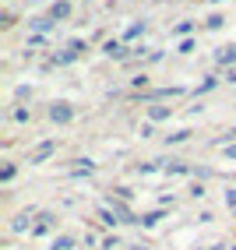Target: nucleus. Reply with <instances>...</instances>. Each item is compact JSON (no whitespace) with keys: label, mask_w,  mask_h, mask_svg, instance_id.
<instances>
[{"label":"nucleus","mask_w":236,"mask_h":250,"mask_svg":"<svg viewBox=\"0 0 236 250\" xmlns=\"http://www.w3.org/2000/svg\"><path fill=\"white\" fill-rule=\"evenodd\" d=\"M226 205H229V208L236 211V190H226Z\"/></svg>","instance_id":"nucleus-22"},{"label":"nucleus","mask_w":236,"mask_h":250,"mask_svg":"<svg viewBox=\"0 0 236 250\" xmlns=\"http://www.w3.org/2000/svg\"><path fill=\"white\" fill-rule=\"evenodd\" d=\"M180 92H183V88H176V85H173V88H159V92H151L148 99H173V95H180Z\"/></svg>","instance_id":"nucleus-9"},{"label":"nucleus","mask_w":236,"mask_h":250,"mask_svg":"<svg viewBox=\"0 0 236 250\" xmlns=\"http://www.w3.org/2000/svg\"><path fill=\"white\" fill-rule=\"evenodd\" d=\"M212 88H215V78H205V81L197 85V92H212Z\"/></svg>","instance_id":"nucleus-16"},{"label":"nucleus","mask_w":236,"mask_h":250,"mask_svg":"<svg viewBox=\"0 0 236 250\" xmlns=\"http://www.w3.org/2000/svg\"><path fill=\"white\" fill-rule=\"evenodd\" d=\"M159 219H162V211H148L145 219H141V226H145V229H151V226H155Z\"/></svg>","instance_id":"nucleus-12"},{"label":"nucleus","mask_w":236,"mask_h":250,"mask_svg":"<svg viewBox=\"0 0 236 250\" xmlns=\"http://www.w3.org/2000/svg\"><path fill=\"white\" fill-rule=\"evenodd\" d=\"M191 138V130H176V134H166V141L170 145H176V141H187Z\"/></svg>","instance_id":"nucleus-13"},{"label":"nucleus","mask_w":236,"mask_h":250,"mask_svg":"<svg viewBox=\"0 0 236 250\" xmlns=\"http://www.w3.org/2000/svg\"><path fill=\"white\" fill-rule=\"evenodd\" d=\"M14 120L25 124V120H28V109H25V106H18V109H14Z\"/></svg>","instance_id":"nucleus-17"},{"label":"nucleus","mask_w":236,"mask_h":250,"mask_svg":"<svg viewBox=\"0 0 236 250\" xmlns=\"http://www.w3.org/2000/svg\"><path fill=\"white\" fill-rule=\"evenodd\" d=\"M49 250H74V236H53Z\"/></svg>","instance_id":"nucleus-5"},{"label":"nucleus","mask_w":236,"mask_h":250,"mask_svg":"<svg viewBox=\"0 0 236 250\" xmlns=\"http://www.w3.org/2000/svg\"><path fill=\"white\" fill-rule=\"evenodd\" d=\"M49 18H53V21H64V18H71V0H57V4L49 7Z\"/></svg>","instance_id":"nucleus-3"},{"label":"nucleus","mask_w":236,"mask_h":250,"mask_svg":"<svg viewBox=\"0 0 236 250\" xmlns=\"http://www.w3.org/2000/svg\"><path fill=\"white\" fill-rule=\"evenodd\" d=\"M67 49H74V53H85V42H81V39H71V46H67Z\"/></svg>","instance_id":"nucleus-21"},{"label":"nucleus","mask_w":236,"mask_h":250,"mask_svg":"<svg viewBox=\"0 0 236 250\" xmlns=\"http://www.w3.org/2000/svg\"><path fill=\"white\" fill-rule=\"evenodd\" d=\"M170 116H173V106H159V103H151V106H148V120H151V124L170 120Z\"/></svg>","instance_id":"nucleus-2"},{"label":"nucleus","mask_w":236,"mask_h":250,"mask_svg":"<svg viewBox=\"0 0 236 250\" xmlns=\"http://www.w3.org/2000/svg\"><path fill=\"white\" fill-rule=\"evenodd\" d=\"M0 180H4V183L14 180V166H4V169H0Z\"/></svg>","instance_id":"nucleus-18"},{"label":"nucleus","mask_w":236,"mask_h":250,"mask_svg":"<svg viewBox=\"0 0 236 250\" xmlns=\"http://www.w3.org/2000/svg\"><path fill=\"white\" fill-rule=\"evenodd\" d=\"M226 81H233V85H236V71H229V78H226Z\"/></svg>","instance_id":"nucleus-23"},{"label":"nucleus","mask_w":236,"mask_h":250,"mask_svg":"<svg viewBox=\"0 0 236 250\" xmlns=\"http://www.w3.org/2000/svg\"><path fill=\"white\" fill-rule=\"evenodd\" d=\"M191 28H194V21H180V25H176V36H187Z\"/></svg>","instance_id":"nucleus-15"},{"label":"nucleus","mask_w":236,"mask_h":250,"mask_svg":"<svg viewBox=\"0 0 236 250\" xmlns=\"http://www.w3.org/2000/svg\"><path fill=\"white\" fill-rule=\"evenodd\" d=\"M215 60H218V63H226V67H229V63H236V46L218 49V53H215Z\"/></svg>","instance_id":"nucleus-4"},{"label":"nucleus","mask_w":236,"mask_h":250,"mask_svg":"<svg viewBox=\"0 0 236 250\" xmlns=\"http://www.w3.org/2000/svg\"><path fill=\"white\" fill-rule=\"evenodd\" d=\"M11 229H14V232H21V229H28V215H18V219L11 222Z\"/></svg>","instance_id":"nucleus-14"},{"label":"nucleus","mask_w":236,"mask_h":250,"mask_svg":"<svg viewBox=\"0 0 236 250\" xmlns=\"http://www.w3.org/2000/svg\"><path fill=\"white\" fill-rule=\"evenodd\" d=\"M49 152H53V141H43V145L36 148V155H32V162H43V159H46Z\"/></svg>","instance_id":"nucleus-7"},{"label":"nucleus","mask_w":236,"mask_h":250,"mask_svg":"<svg viewBox=\"0 0 236 250\" xmlns=\"http://www.w3.org/2000/svg\"><path fill=\"white\" fill-rule=\"evenodd\" d=\"M106 53H109V57H116V60H124V57H127V49L116 42V39H109V42H106Z\"/></svg>","instance_id":"nucleus-6"},{"label":"nucleus","mask_w":236,"mask_h":250,"mask_svg":"<svg viewBox=\"0 0 236 250\" xmlns=\"http://www.w3.org/2000/svg\"><path fill=\"white\" fill-rule=\"evenodd\" d=\"M166 173H187V166H180V162H170V166H166Z\"/></svg>","instance_id":"nucleus-19"},{"label":"nucleus","mask_w":236,"mask_h":250,"mask_svg":"<svg viewBox=\"0 0 236 250\" xmlns=\"http://www.w3.org/2000/svg\"><path fill=\"white\" fill-rule=\"evenodd\" d=\"M99 219H103L106 226H116V222H120V219H116V211H113V208H99Z\"/></svg>","instance_id":"nucleus-10"},{"label":"nucleus","mask_w":236,"mask_h":250,"mask_svg":"<svg viewBox=\"0 0 236 250\" xmlns=\"http://www.w3.org/2000/svg\"><path fill=\"white\" fill-rule=\"evenodd\" d=\"M141 32H145V21H134V25H130V28L124 32V39H138Z\"/></svg>","instance_id":"nucleus-11"},{"label":"nucleus","mask_w":236,"mask_h":250,"mask_svg":"<svg viewBox=\"0 0 236 250\" xmlns=\"http://www.w3.org/2000/svg\"><path fill=\"white\" fill-rule=\"evenodd\" d=\"M226 159L236 162V141H226Z\"/></svg>","instance_id":"nucleus-20"},{"label":"nucleus","mask_w":236,"mask_h":250,"mask_svg":"<svg viewBox=\"0 0 236 250\" xmlns=\"http://www.w3.org/2000/svg\"><path fill=\"white\" fill-rule=\"evenodd\" d=\"M49 120H53V124H71L74 120L71 103H53V106H49Z\"/></svg>","instance_id":"nucleus-1"},{"label":"nucleus","mask_w":236,"mask_h":250,"mask_svg":"<svg viewBox=\"0 0 236 250\" xmlns=\"http://www.w3.org/2000/svg\"><path fill=\"white\" fill-rule=\"evenodd\" d=\"M138 250H141V247H138Z\"/></svg>","instance_id":"nucleus-24"},{"label":"nucleus","mask_w":236,"mask_h":250,"mask_svg":"<svg viewBox=\"0 0 236 250\" xmlns=\"http://www.w3.org/2000/svg\"><path fill=\"white\" fill-rule=\"evenodd\" d=\"M28 25H32V28H36V32H39V36H43V32H49V28H53V21H49V18H32Z\"/></svg>","instance_id":"nucleus-8"}]
</instances>
